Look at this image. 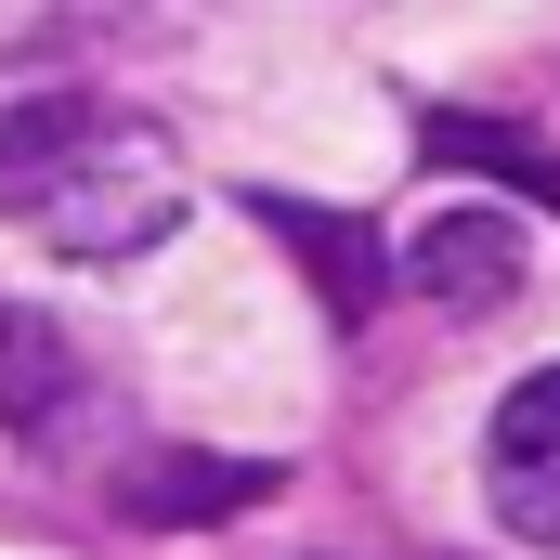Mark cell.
I'll list each match as a JSON object with an SVG mask.
<instances>
[{
    "label": "cell",
    "mask_w": 560,
    "mask_h": 560,
    "mask_svg": "<svg viewBox=\"0 0 560 560\" xmlns=\"http://www.w3.org/2000/svg\"><path fill=\"white\" fill-rule=\"evenodd\" d=\"M0 222L39 235L52 261H131L183 222V156L131 105L39 92V105L0 118Z\"/></svg>",
    "instance_id": "6da1fadb"
},
{
    "label": "cell",
    "mask_w": 560,
    "mask_h": 560,
    "mask_svg": "<svg viewBox=\"0 0 560 560\" xmlns=\"http://www.w3.org/2000/svg\"><path fill=\"white\" fill-rule=\"evenodd\" d=\"M482 495L522 548H560V365H535L482 430Z\"/></svg>",
    "instance_id": "7a4b0ae2"
},
{
    "label": "cell",
    "mask_w": 560,
    "mask_h": 560,
    "mask_svg": "<svg viewBox=\"0 0 560 560\" xmlns=\"http://www.w3.org/2000/svg\"><path fill=\"white\" fill-rule=\"evenodd\" d=\"M405 287L443 300V313H509V300L535 287V248H522L509 209H430L418 248H405Z\"/></svg>",
    "instance_id": "3957f363"
},
{
    "label": "cell",
    "mask_w": 560,
    "mask_h": 560,
    "mask_svg": "<svg viewBox=\"0 0 560 560\" xmlns=\"http://www.w3.org/2000/svg\"><path fill=\"white\" fill-rule=\"evenodd\" d=\"M248 209L275 222V248L300 261V275H313V300H326L339 326H365V313L392 300V275H405V261H392V248H378L352 209H313V196H248Z\"/></svg>",
    "instance_id": "277c9868"
},
{
    "label": "cell",
    "mask_w": 560,
    "mask_h": 560,
    "mask_svg": "<svg viewBox=\"0 0 560 560\" xmlns=\"http://www.w3.org/2000/svg\"><path fill=\"white\" fill-rule=\"evenodd\" d=\"M261 495H275L261 456H131V469H118V509H131L143 535H196V522L261 509Z\"/></svg>",
    "instance_id": "5b68a950"
},
{
    "label": "cell",
    "mask_w": 560,
    "mask_h": 560,
    "mask_svg": "<svg viewBox=\"0 0 560 560\" xmlns=\"http://www.w3.org/2000/svg\"><path fill=\"white\" fill-rule=\"evenodd\" d=\"M418 143H430V170H482V183H509L522 209H560V156L522 131V118H456V105H443Z\"/></svg>",
    "instance_id": "8992f818"
},
{
    "label": "cell",
    "mask_w": 560,
    "mask_h": 560,
    "mask_svg": "<svg viewBox=\"0 0 560 560\" xmlns=\"http://www.w3.org/2000/svg\"><path fill=\"white\" fill-rule=\"evenodd\" d=\"M66 392H79L66 326H52V313H26V300H0V430H39Z\"/></svg>",
    "instance_id": "52a82bcc"
}]
</instances>
